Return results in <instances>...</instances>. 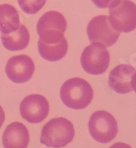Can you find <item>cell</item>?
<instances>
[{
	"mask_svg": "<svg viewBox=\"0 0 136 148\" xmlns=\"http://www.w3.org/2000/svg\"><path fill=\"white\" fill-rule=\"evenodd\" d=\"M60 99L69 108L81 110L92 101L93 89L87 80L81 77H72L62 84Z\"/></svg>",
	"mask_w": 136,
	"mask_h": 148,
	"instance_id": "1",
	"label": "cell"
},
{
	"mask_svg": "<svg viewBox=\"0 0 136 148\" xmlns=\"http://www.w3.org/2000/svg\"><path fill=\"white\" fill-rule=\"evenodd\" d=\"M74 127L65 118L52 119L41 131L40 143L50 148H61L71 143L74 138Z\"/></svg>",
	"mask_w": 136,
	"mask_h": 148,
	"instance_id": "2",
	"label": "cell"
},
{
	"mask_svg": "<svg viewBox=\"0 0 136 148\" xmlns=\"http://www.w3.org/2000/svg\"><path fill=\"white\" fill-rule=\"evenodd\" d=\"M88 131L94 140L100 143H107L117 136L118 125L115 118L110 113L100 110L90 116Z\"/></svg>",
	"mask_w": 136,
	"mask_h": 148,
	"instance_id": "3",
	"label": "cell"
},
{
	"mask_svg": "<svg viewBox=\"0 0 136 148\" xmlns=\"http://www.w3.org/2000/svg\"><path fill=\"white\" fill-rule=\"evenodd\" d=\"M38 52L45 60H61L68 52V41L60 31H46L39 34Z\"/></svg>",
	"mask_w": 136,
	"mask_h": 148,
	"instance_id": "4",
	"label": "cell"
},
{
	"mask_svg": "<svg viewBox=\"0 0 136 148\" xmlns=\"http://www.w3.org/2000/svg\"><path fill=\"white\" fill-rule=\"evenodd\" d=\"M110 25L119 33L136 29V4L131 0H119L109 8Z\"/></svg>",
	"mask_w": 136,
	"mask_h": 148,
	"instance_id": "5",
	"label": "cell"
},
{
	"mask_svg": "<svg viewBox=\"0 0 136 148\" xmlns=\"http://www.w3.org/2000/svg\"><path fill=\"white\" fill-rule=\"evenodd\" d=\"M110 56L105 46L99 43H91L83 50L80 58L82 68L88 74L102 75L109 66Z\"/></svg>",
	"mask_w": 136,
	"mask_h": 148,
	"instance_id": "6",
	"label": "cell"
},
{
	"mask_svg": "<svg viewBox=\"0 0 136 148\" xmlns=\"http://www.w3.org/2000/svg\"><path fill=\"white\" fill-rule=\"evenodd\" d=\"M87 34L91 43H99L105 47L114 45L120 36V33L110 25L107 15L93 17L88 24Z\"/></svg>",
	"mask_w": 136,
	"mask_h": 148,
	"instance_id": "7",
	"label": "cell"
},
{
	"mask_svg": "<svg viewBox=\"0 0 136 148\" xmlns=\"http://www.w3.org/2000/svg\"><path fill=\"white\" fill-rule=\"evenodd\" d=\"M19 111L22 118L29 123H40L49 115V101L42 95H29L21 101Z\"/></svg>",
	"mask_w": 136,
	"mask_h": 148,
	"instance_id": "8",
	"label": "cell"
},
{
	"mask_svg": "<svg viewBox=\"0 0 136 148\" xmlns=\"http://www.w3.org/2000/svg\"><path fill=\"white\" fill-rule=\"evenodd\" d=\"M34 62L26 55L14 56L9 59L5 72L9 79L14 83H25L29 81L34 73Z\"/></svg>",
	"mask_w": 136,
	"mask_h": 148,
	"instance_id": "9",
	"label": "cell"
},
{
	"mask_svg": "<svg viewBox=\"0 0 136 148\" xmlns=\"http://www.w3.org/2000/svg\"><path fill=\"white\" fill-rule=\"evenodd\" d=\"M136 72L131 65L120 64L110 71L109 85L117 94H129L132 91L131 77Z\"/></svg>",
	"mask_w": 136,
	"mask_h": 148,
	"instance_id": "10",
	"label": "cell"
},
{
	"mask_svg": "<svg viewBox=\"0 0 136 148\" xmlns=\"http://www.w3.org/2000/svg\"><path fill=\"white\" fill-rule=\"evenodd\" d=\"M2 143L4 148H28L30 143L28 128L22 122H12L3 133Z\"/></svg>",
	"mask_w": 136,
	"mask_h": 148,
	"instance_id": "11",
	"label": "cell"
},
{
	"mask_svg": "<svg viewBox=\"0 0 136 148\" xmlns=\"http://www.w3.org/2000/svg\"><path fill=\"white\" fill-rule=\"evenodd\" d=\"M38 36L46 31H60L65 33L67 30V21L61 12L56 11H50L45 12L39 18L36 25Z\"/></svg>",
	"mask_w": 136,
	"mask_h": 148,
	"instance_id": "12",
	"label": "cell"
},
{
	"mask_svg": "<svg viewBox=\"0 0 136 148\" xmlns=\"http://www.w3.org/2000/svg\"><path fill=\"white\" fill-rule=\"evenodd\" d=\"M1 41L3 46L9 51H20L29 45L30 33L26 26L21 25L11 34H2Z\"/></svg>",
	"mask_w": 136,
	"mask_h": 148,
	"instance_id": "13",
	"label": "cell"
},
{
	"mask_svg": "<svg viewBox=\"0 0 136 148\" xmlns=\"http://www.w3.org/2000/svg\"><path fill=\"white\" fill-rule=\"evenodd\" d=\"M20 26V17L17 10L10 4L0 5V33L11 34Z\"/></svg>",
	"mask_w": 136,
	"mask_h": 148,
	"instance_id": "14",
	"label": "cell"
},
{
	"mask_svg": "<svg viewBox=\"0 0 136 148\" xmlns=\"http://www.w3.org/2000/svg\"><path fill=\"white\" fill-rule=\"evenodd\" d=\"M21 10L28 14H35L44 6L47 0H17Z\"/></svg>",
	"mask_w": 136,
	"mask_h": 148,
	"instance_id": "15",
	"label": "cell"
},
{
	"mask_svg": "<svg viewBox=\"0 0 136 148\" xmlns=\"http://www.w3.org/2000/svg\"><path fill=\"white\" fill-rule=\"evenodd\" d=\"M91 1L98 8L107 9V8H110L117 1H119V0H91Z\"/></svg>",
	"mask_w": 136,
	"mask_h": 148,
	"instance_id": "16",
	"label": "cell"
},
{
	"mask_svg": "<svg viewBox=\"0 0 136 148\" xmlns=\"http://www.w3.org/2000/svg\"><path fill=\"white\" fill-rule=\"evenodd\" d=\"M109 148H132V147L131 145H129V144L124 143H115Z\"/></svg>",
	"mask_w": 136,
	"mask_h": 148,
	"instance_id": "17",
	"label": "cell"
},
{
	"mask_svg": "<svg viewBox=\"0 0 136 148\" xmlns=\"http://www.w3.org/2000/svg\"><path fill=\"white\" fill-rule=\"evenodd\" d=\"M4 121H5V112L1 107V105H0V128L2 127Z\"/></svg>",
	"mask_w": 136,
	"mask_h": 148,
	"instance_id": "18",
	"label": "cell"
},
{
	"mask_svg": "<svg viewBox=\"0 0 136 148\" xmlns=\"http://www.w3.org/2000/svg\"><path fill=\"white\" fill-rule=\"evenodd\" d=\"M131 87L132 90H134V92L136 93V72L131 77Z\"/></svg>",
	"mask_w": 136,
	"mask_h": 148,
	"instance_id": "19",
	"label": "cell"
}]
</instances>
